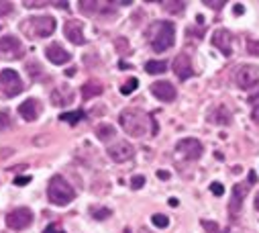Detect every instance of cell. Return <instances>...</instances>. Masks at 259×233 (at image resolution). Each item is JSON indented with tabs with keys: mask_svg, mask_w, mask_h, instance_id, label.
Segmentation results:
<instances>
[{
	"mask_svg": "<svg viewBox=\"0 0 259 233\" xmlns=\"http://www.w3.org/2000/svg\"><path fill=\"white\" fill-rule=\"evenodd\" d=\"M118 123H120L122 131L128 133L131 137H143V135H147L149 116L141 108H124L118 116Z\"/></svg>",
	"mask_w": 259,
	"mask_h": 233,
	"instance_id": "1",
	"label": "cell"
},
{
	"mask_svg": "<svg viewBox=\"0 0 259 233\" xmlns=\"http://www.w3.org/2000/svg\"><path fill=\"white\" fill-rule=\"evenodd\" d=\"M149 41H151L153 51H157V53L167 51L176 41V27L169 21L153 23V27L149 29Z\"/></svg>",
	"mask_w": 259,
	"mask_h": 233,
	"instance_id": "2",
	"label": "cell"
},
{
	"mask_svg": "<svg viewBox=\"0 0 259 233\" xmlns=\"http://www.w3.org/2000/svg\"><path fill=\"white\" fill-rule=\"evenodd\" d=\"M47 197H49V201L53 205L63 207V205H68V203L74 201L76 192H74V188L68 184V180L63 176H53L49 180V186H47Z\"/></svg>",
	"mask_w": 259,
	"mask_h": 233,
	"instance_id": "3",
	"label": "cell"
},
{
	"mask_svg": "<svg viewBox=\"0 0 259 233\" xmlns=\"http://www.w3.org/2000/svg\"><path fill=\"white\" fill-rule=\"evenodd\" d=\"M23 31L29 37H49L55 31L53 17H31L23 23Z\"/></svg>",
	"mask_w": 259,
	"mask_h": 233,
	"instance_id": "4",
	"label": "cell"
},
{
	"mask_svg": "<svg viewBox=\"0 0 259 233\" xmlns=\"http://www.w3.org/2000/svg\"><path fill=\"white\" fill-rule=\"evenodd\" d=\"M23 92V80L15 70H3L0 72V94L5 98H13Z\"/></svg>",
	"mask_w": 259,
	"mask_h": 233,
	"instance_id": "5",
	"label": "cell"
},
{
	"mask_svg": "<svg viewBox=\"0 0 259 233\" xmlns=\"http://www.w3.org/2000/svg\"><path fill=\"white\" fill-rule=\"evenodd\" d=\"M235 82H237V86L243 88V90L255 88V86L259 84V68L251 66V64L239 66L237 72H235Z\"/></svg>",
	"mask_w": 259,
	"mask_h": 233,
	"instance_id": "6",
	"label": "cell"
},
{
	"mask_svg": "<svg viewBox=\"0 0 259 233\" xmlns=\"http://www.w3.org/2000/svg\"><path fill=\"white\" fill-rule=\"evenodd\" d=\"M31 223H33V213H31V209H27V207H19V209H15V211H11V213L7 215V225H9V229L23 231V229H27Z\"/></svg>",
	"mask_w": 259,
	"mask_h": 233,
	"instance_id": "7",
	"label": "cell"
},
{
	"mask_svg": "<svg viewBox=\"0 0 259 233\" xmlns=\"http://www.w3.org/2000/svg\"><path fill=\"white\" fill-rule=\"evenodd\" d=\"M133 156H135V147L128 143V141L118 139V141H114L112 145H108V158H110L112 162H116V164L128 162Z\"/></svg>",
	"mask_w": 259,
	"mask_h": 233,
	"instance_id": "8",
	"label": "cell"
},
{
	"mask_svg": "<svg viewBox=\"0 0 259 233\" xmlns=\"http://www.w3.org/2000/svg\"><path fill=\"white\" fill-rule=\"evenodd\" d=\"M178 153H182L186 160H198L202 156V143L198 139H194V137H188V139H182L178 145H176Z\"/></svg>",
	"mask_w": 259,
	"mask_h": 233,
	"instance_id": "9",
	"label": "cell"
},
{
	"mask_svg": "<svg viewBox=\"0 0 259 233\" xmlns=\"http://www.w3.org/2000/svg\"><path fill=\"white\" fill-rule=\"evenodd\" d=\"M212 45H214L217 49H221L223 55H227V57L233 55V35H231L227 29L214 31V35H212Z\"/></svg>",
	"mask_w": 259,
	"mask_h": 233,
	"instance_id": "10",
	"label": "cell"
},
{
	"mask_svg": "<svg viewBox=\"0 0 259 233\" xmlns=\"http://www.w3.org/2000/svg\"><path fill=\"white\" fill-rule=\"evenodd\" d=\"M151 92L155 98H159L161 102H171L176 98V88L171 82L167 80H159V82H153L151 84Z\"/></svg>",
	"mask_w": 259,
	"mask_h": 233,
	"instance_id": "11",
	"label": "cell"
},
{
	"mask_svg": "<svg viewBox=\"0 0 259 233\" xmlns=\"http://www.w3.org/2000/svg\"><path fill=\"white\" fill-rule=\"evenodd\" d=\"M45 57L51 62V64H55V66H63V64H68L70 62V53L63 49L59 43H51V45H47V49H45Z\"/></svg>",
	"mask_w": 259,
	"mask_h": 233,
	"instance_id": "12",
	"label": "cell"
},
{
	"mask_svg": "<svg viewBox=\"0 0 259 233\" xmlns=\"http://www.w3.org/2000/svg\"><path fill=\"white\" fill-rule=\"evenodd\" d=\"M63 35H66L72 43L76 45H84L86 43V37H84V27L80 21H68L63 25Z\"/></svg>",
	"mask_w": 259,
	"mask_h": 233,
	"instance_id": "13",
	"label": "cell"
},
{
	"mask_svg": "<svg viewBox=\"0 0 259 233\" xmlns=\"http://www.w3.org/2000/svg\"><path fill=\"white\" fill-rule=\"evenodd\" d=\"M0 51L11 55V60H15V57H21L23 55V45H21V41L17 37L7 35V37L0 39Z\"/></svg>",
	"mask_w": 259,
	"mask_h": 233,
	"instance_id": "14",
	"label": "cell"
},
{
	"mask_svg": "<svg viewBox=\"0 0 259 233\" xmlns=\"http://www.w3.org/2000/svg\"><path fill=\"white\" fill-rule=\"evenodd\" d=\"M174 72L180 80H188L190 76H194V70H192V64H190V57L186 53H180L176 60H174Z\"/></svg>",
	"mask_w": 259,
	"mask_h": 233,
	"instance_id": "15",
	"label": "cell"
},
{
	"mask_svg": "<svg viewBox=\"0 0 259 233\" xmlns=\"http://www.w3.org/2000/svg\"><path fill=\"white\" fill-rule=\"evenodd\" d=\"M19 114L23 116L25 121H35V119H39V114H41V104H39V100L27 98V100L19 106Z\"/></svg>",
	"mask_w": 259,
	"mask_h": 233,
	"instance_id": "16",
	"label": "cell"
},
{
	"mask_svg": "<svg viewBox=\"0 0 259 233\" xmlns=\"http://www.w3.org/2000/svg\"><path fill=\"white\" fill-rule=\"evenodd\" d=\"M51 102L55 106H68L74 102V90L70 86H59L51 92Z\"/></svg>",
	"mask_w": 259,
	"mask_h": 233,
	"instance_id": "17",
	"label": "cell"
},
{
	"mask_svg": "<svg viewBox=\"0 0 259 233\" xmlns=\"http://www.w3.org/2000/svg\"><path fill=\"white\" fill-rule=\"evenodd\" d=\"M247 192H249L247 184H235V188H233V199H231V203H229V211H231L233 217L241 213V205H243V199L247 197Z\"/></svg>",
	"mask_w": 259,
	"mask_h": 233,
	"instance_id": "18",
	"label": "cell"
},
{
	"mask_svg": "<svg viewBox=\"0 0 259 233\" xmlns=\"http://www.w3.org/2000/svg\"><path fill=\"white\" fill-rule=\"evenodd\" d=\"M100 94H102V84L98 80H90V82H86L82 86V98L84 100H90V98L100 96Z\"/></svg>",
	"mask_w": 259,
	"mask_h": 233,
	"instance_id": "19",
	"label": "cell"
},
{
	"mask_svg": "<svg viewBox=\"0 0 259 233\" xmlns=\"http://www.w3.org/2000/svg\"><path fill=\"white\" fill-rule=\"evenodd\" d=\"M210 121L219 123V125H229L231 123V112L227 110V106H217V110L210 114Z\"/></svg>",
	"mask_w": 259,
	"mask_h": 233,
	"instance_id": "20",
	"label": "cell"
},
{
	"mask_svg": "<svg viewBox=\"0 0 259 233\" xmlns=\"http://www.w3.org/2000/svg\"><path fill=\"white\" fill-rule=\"evenodd\" d=\"M96 135H98V139L108 141V139H112V137H114V127H112V125H108V123H102V125H98V127H96Z\"/></svg>",
	"mask_w": 259,
	"mask_h": 233,
	"instance_id": "21",
	"label": "cell"
},
{
	"mask_svg": "<svg viewBox=\"0 0 259 233\" xmlns=\"http://www.w3.org/2000/svg\"><path fill=\"white\" fill-rule=\"evenodd\" d=\"M59 119H61V121H66V123L76 125V123H80V121L84 119V112H82V110H74V112H61V114H59Z\"/></svg>",
	"mask_w": 259,
	"mask_h": 233,
	"instance_id": "22",
	"label": "cell"
},
{
	"mask_svg": "<svg viewBox=\"0 0 259 233\" xmlns=\"http://www.w3.org/2000/svg\"><path fill=\"white\" fill-rule=\"evenodd\" d=\"M145 70L149 74H163L167 70V64L165 62H147L145 64Z\"/></svg>",
	"mask_w": 259,
	"mask_h": 233,
	"instance_id": "23",
	"label": "cell"
},
{
	"mask_svg": "<svg viewBox=\"0 0 259 233\" xmlns=\"http://www.w3.org/2000/svg\"><path fill=\"white\" fill-rule=\"evenodd\" d=\"M139 86V82H137V78H128V82H124L122 86H120V92L124 94V96H128V94H131L135 88Z\"/></svg>",
	"mask_w": 259,
	"mask_h": 233,
	"instance_id": "24",
	"label": "cell"
},
{
	"mask_svg": "<svg viewBox=\"0 0 259 233\" xmlns=\"http://www.w3.org/2000/svg\"><path fill=\"white\" fill-rule=\"evenodd\" d=\"M163 7H165V11L167 13H174V15H180L182 11H184V3H163Z\"/></svg>",
	"mask_w": 259,
	"mask_h": 233,
	"instance_id": "25",
	"label": "cell"
},
{
	"mask_svg": "<svg viewBox=\"0 0 259 233\" xmlns=\"http://www.w3.org/2000/svg\"><path fill=\"white\" fill-rule=\"evenodd\" d=\"M151 221H153V225H155V227H161V229H165V227L169 225V219H167L165 215H159V213H157V215H153V217H151Z\"/></svg>",
	"mask_w": 259,
	"mask_h": 233,
	"instance_id": "26",
	"label": "cell"
},
{
	"mask_svg": "<svg viewBox=\"0 0 259 233\" xmlns=\"http://www.w3.org/2000/svg\"><path fill=\"white\" fill-rule=\"evenodd\" d=\"M11 114L7 112V110H0V131H5V129H9L11 127Z\"/></svg>",
	"mask_w": 259,
	"mask_h": 233,
	"instance_id": "27",
	"label": "cell"
},
{
	"mask_svg": "<svg viewBox=\"0 0 259 233\" xmlns=\"http://www.w3.org/2000/svg\"><path fill=\"white\" fill-rule=\"evenodd\" d=\"M202 227L206 233H225V231H221V227L214 221H202Z\"/></svg>",
	"mask_w": 259,
	"mask_h": 233,
	"instance_id": "28",
	"label": "cell"
},
{
	"mask_svg": "<svg viewBox=\"0 0 259 233\" xmlns=\"http://www.w3.org/2000/svg\"><path fill=\"white\" fill-rule=\"evenodd\" d=\"M247 51H249L251 55L259 57V39H255V41H249V43H247Z\"/></svg>",
	"mask_w": 259,
	"mask_h": 233,
	"instance_id": "29",
	"label": "cell"
},
{
	"mask_svg": "<svg viewBox=\"0 0 259 233\" xmlns=\"http://www.w3.org/2000/svg\"><path fill=\"white\" fill-rule=\"evenodd\" d=\"M210 192H212L214 197H223V195H225V186H223L221 182H212V184H210Z\"/></svg>",
	"mask_w": 259,
	"mask_h": 233,
	"instance_id": "30",
	"label": "cell"
},
{
	"mask_svg": "<svg viewBox=\"0 0 259 233\" xmlns=\"http://www.w3.org/2000/svg\"><path fill=\"white\" fill-rule=\"evenodd\" d=\"M92 215H94L96 219H106V217L110 215V211H108V209H92Z\"/></svg>",
	"mask_w": 259,
	"mask_h": 233,
	"instance_id": "31",
	"label": "cell"
},
{
	"mask_svg": "<svg viewBox=\"0 0 259 233\" xmlns=\"http://www.w3.org/2000/svg\"><path fill=\"white\" fill-rule=\"evenodd\" d=\"M11 11H13V5L11 3H0V17L11 15Z\"/></svg>",
	"mask_w": 259,
	"mask_h": 233,
	"instance_id": "32",
	"label": "cell"
},
{
	"mask_svg": "<svg viewBox=\"0 0 259 233\" xmlns=\"http://www.w3.org/2000/svg\"><path fill=\"white\" fill-rule=\"evenodd\" d=\"M143 184H145V178H143V176H135V178L131 180V186H133V188H141Z\"/></svg>",
	"mask_w": 259,
	"mask_h": 233,
	"instance_id": "33",
	"label": "cell"
},
{
	"mask_svg": "<svg viewBox=\"0 0 259 233\" xmlns=\"http://www.w3.org/2000/svg\"><path fill=\"white\" fill-rule=\"evenodd\" d=\"M43 233H66V231H61L55 223H51V225H47V227H45V231H43Z\"/></svg>",
	"mask_w": 259,
	"mask_h": 233,
	"instance_id": "34",
	"label": "cell"
},
{
	"mask_svg": "<svg viewBox=\"0 0 259 233\" xmlns=\"http://www.w3.org/2000/svg\"><path fill=\"white\" fill-rule=\"evenodd\" d=\"M251 119H253V123H257V125H259V104H255V106H253V112H251Z\"/></svg>",
	"mask_w": 259,
	"mask_h": 233,
	"instance_id": "35",
	"label": "cell"
},
{
	"mask_svg": "<svg viewBox=\"0 0 259 233\" xmlns=\"http://www.w3.org/2000/svg\"><path fill=\"white\" fill-rule=\"evenodd\" d=\"M204 5L206 7H212V9H221L225 3H223V0H221V3H214V0H204Z\"/></svg>",
	"mask_w": 259,
	"mask_h": 233,
	"instance_id": "36",
	"label": "cell"
},
{
	"mask_svg": "<svg viewBox=\"0 0 259 233\" xmlns=\"http://www.w3.org/2000/svg\"><path fill=\"white\" fill-rule=\"evenodd\" d=\"M124 41H126V39H116V47H118V51H128V47H126Z\"/></svg>",
	"mask_w": 259,
	"mask_h": 233,
	"instance_id": "37",
	"label": "cell"
},
{
	"mask_svg": "<svg viewBox=\"0 0 259 233\" xmlns=\"http://www.w3.org/2000/svg\"><path fill=\"white\" fill-rule=\"evenodd\" d=\"M157 176H159L161 180H167V178H169V174H167L165 170H159V172H157Z\"/></svg>",
	"mask_w": 259,
	"mask_h": 233,
	"instance_id": "38",
	"label": "cell"
},
{
	"mask_svg": "<svg viewBox=\"0 0 259 233\" xmlns=\"http://www.w3.org/2000/svg\"><path fill=\"white\" fill-rule=\"evenodd\" d=\"M31 178L29 176H25V178H15V184H27Z\"/></svg>",
	"mask_w": 259,
	"mask_h": 233,
	"instance_id": "39",
	"label": "cell"
},
{
	"mask_svg": "<svg viewBox=\"0 0 259 233\" xmlns=\"http://www.w3.org/2000/svg\"><path fill=\"white\" fill-rule=\"evenodd\" d=\"M249 182H253V184L257 182V174H255L253 170H251V174H249Z\"/></svg>",
	"mask_w": 259,
	"mask_h": 233,
	"instance_id": "40",
	"label": "cell"
},
{
	"mask_svg": "<svg viewBox=\"0 0 259 233\" xmlns=\"http://www.w3.org/2000/svg\"><path fill=\"white\" fill-rule=\"evenodd\" d=\"M235 15H243V5H237L235 7Z\"/></svg>",
	"mask_w": 259,
	"mask_h": 233,
	"instance_id": "41",
	"label": "cell"
},
{
	"mask_svg": "<svg viewBox=\"0 0 259 233\" xmlns=\"http://www.w3.org/2000/svg\"><path fill=\"white\" fill-rule=\"evenodd\" d=\"M180 203H178V199H169V207H178Z\"/></svg>",
	"mask_w": 259,
	"mask_h": 233,
	"instance_id": "42",
	"label": "cell"
},
{
	"mask_svg": "<svg viewBox=\"0 0 259 233\" xmlns=\"http://www.w3.org/2000/svg\"><path fill=\"white\" fill-rule=\"evenodd\" d=\"M255 209H257V211H259V192H257V195H255Z\"/></svg>",
	"mask_w": 259,
	"mask_h": 233,
	"instance_id": "43",
	"label": "cell"
},
{
	"mask_svg": "<svg viewBox=\"0 0 259 233\" xmlns=\"http://www.w3.org/2000/svg\"><path fill=\"white\" fill-rule=\"evenodd\" d=\"M141 233H149V231H145V229H141Z\"/></svg>",
	"mask_w": 259,
	"mask_h": 233,
	"instance_id": "44",
	"label": "cell"
},
{
	"mask_svg": "<svg viewBox=\"0 0 259 233\" xmlns=\"http://www.w3.org/2000/svg\"><path fill=\"white\" fill-rule=\"evenodd\" d=\"M255 98H259V94H257V96H255Z\"/></svg>",
	"mask_w": 259,
	"mask_h": 233,
	"instance_id": "45",
	"label": "cell"
}]
</instances>
